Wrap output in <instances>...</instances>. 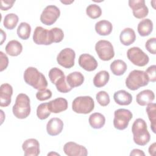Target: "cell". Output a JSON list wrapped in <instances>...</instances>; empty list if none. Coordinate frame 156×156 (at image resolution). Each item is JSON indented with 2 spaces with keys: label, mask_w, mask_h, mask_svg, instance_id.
I'll return each instance as SVG.
<instances>
[{
  "label": "cell",
  "mask_w": 156,
  "mask_h": 156,
  "mask_svg": "<svg viewBox=\"0 0 156 156\" xmlns=\"http://www.w3.org/2000/svg\"><path fill=\"white\" fill-rule=\"evenodd\" d=\"M25 82L38 90H42L48 87V81L43 73L35 67H28L24 73Z\"/></svg>",
  "instance_id": "6da1fadb"
},
{
  "label": "cell",
  "mask_w": 156,
  "mask_h": 156,
  "mask_svg": "<svg viewBox=\"0 0 156 156\" xmlns=\"http://www.w3.org/2000/svg\"><path fill=\"white\" fill-rule=\"evenodd\" d=\"M132 132L134 143L137 145L145 146L150 141L151 135L144 119L141 118L135 119L132 126Z\"/></svg>",
  "instance_id": "7a4b0ae2"
},
{
  "label": "cell",
  "mask_w": 156,
  "mask_h": 156,
  "mask_svg": "<svg viewBox=\"0 0 156 156\" xmlns=\"http://www.w3.org/2000/svg\"><path fill=\"white\" fill-rule=\"evenodd\" d=\"M13 115L18 119L26 118L30 113V104L29 96L24 93H20L16 98L13 106Z\"/></svg>",
  "instance_id": "3957f363"
},
{
  "label": "cell",
  "mask_w": 156,
  "mask_h": 156,
  "mask_svg": "<svg viewBox=\"0 0 156 156\" xmlns=\"http://www.w3.org/2000/svg\"><path fill=\"white\" fill-rule=\"evenodd\" d=\"M149 78L145 71L134 69L130 72L126 79V85L130 90H136L148 84Z\"/></svg>",
  "instance_id": "277c9868"
},
{
  "label": "cell",
  "mask_w": 156,
  "mask_h": 156,
  "mask_svg": "<svg viewBox=\"0 0 156 156\" xmlns=\"http://www.w3.org/2000/svg\"><path fill=\"white\" fill-rule=\"evenodd\" d=\"M94 108V100L89 96H78L72 102V109L77 113L88 114L91 112Z\"/></svg>",
  "instance_id": "5b68a950"
},
{
  "label": "cell",
  "mask_w": 156,
  "mask_h": 156,
  "mask_svg": "<svg viewBox=\"0 0 156 156\" xmlns=\"http://www.w3.org/2000/svg\"><path fill=\"white\" fill-rule=\"evenodd\" d=\"M132 113L126 108H119L114 112L113 126L118 130H122L126 129L129 121L132 118Z\"/></svg>",
  "instance_id": "8992f818"
},
{
  "label": "cell",
  "mask_w": 156,
  "mask_h": 156,
  "mask_svg": "<svg viewBox=\"0 0 156 156\" xmlns=\"http://www.w3.org/2000/svg\"><path fill=\"white\" fill-rule=\"evenodd\" d=\"M96 52L99 58L104 61L110 60L115 56L112 44L107 40H101L95 44Z\"/></svg>",
  "instance_id": "52a82bcc"
},
{
  "label": "cell",
  "mask_w": 156,
  "mask_h": 156,
  "mask_svg": "<svg viewBox=\"0 0 156 156\" xmlns=\"http://www.w3.org/2000/svg\"><path fill=\"white\" fill-rule=\"evenodd\" d=\"M128 59L135 65L144 66L149 61V56L138 47H132L127 51Z\"/></svg>",
  "instance_id": "ba28073f"
},
{
  "label": "cell",
  "mask_w": 156,
  "mask_h": 156,
  "mask_svg": "<svg viewBox=\"0 0 156 156\" xmlns=\"http://www.w3.org/2000/svg\"><path fill=\"white\" fill-rule=\"evenodd\" d=\"M33 41L38 45H50L54 43L51 30H47L41 26L35 27L33 34Z\"/></svg>",
  "instance_id": "9c48e42d"
},
{
  "label": "cell",
  "mask_w": 156,
  "mask_h": 156,
  "mask_svg": "<svg viewBox=\"0 0 156 156\" xmlns=\"http://www.w3.org/2000/svg\"><path fill=\"white\" fill-rule=\"evenodd\" d=\"M60 15V9L54 5H49L43 10L40 15L41 22L46 25H52Z\"/></svg>",
  "instance_id": "30bf717a"
},
{
  "label": "cell",
  "mask_w": 156,
  "mask_h": 156,
  "mask_svg": "<svg viewBox=\"0 0 156 156\" xmlns=\"http://www.w3.org/2000/svg\"><path fill=\"white\" fill-rule=\"evenodd\" d=\"M76 57L75 51L69 48L62 49L57 56V62L65 68H71L74 65Z\"/></svg>",
  "instance_id": "8fae6325"
},
{
  "label": "cell",
  "mask_w": 156,
  "mask_h": 156,
  "mask_svg": "<svg viewBox=\"0 0 156 156\" xmlns=\"http://www.w3.org/2000/svg\"><path fill=\"white\" fill-rule=\"evenodd\" d=\"M129 5L132 10L133 16L138 19L144 18L148 15L149 9L144 0H129Z\"/></svg>",
  "instance_id": "7c38bea8"
},
{
  "label": "cell",
  "mask_w": 156,
  "mask_h": 156,
  "mask_svg": "<svg viewBox=\"0 0 156 156\" xmlns=\"http://www.w3.org/2000/svg\"><path fill=\"white\" fill-rule=\"evenodd\" d=\"M63 151L68 156H86L88 155V151L86 147L73 141H69L65 144Z\"/></svg>",
  "instance_id": "4fadbf2b"
},
{
  "label": "cell",
  "mask_w": 156,
  "mask_h": 156,
  "mask_svg": "<svg viewBox=\"0 0 156 156\" xmlns=\"http://www.w3.org/2000/svg\"><path fill=\"white\" fill-rule=\"evenodd\" d=\"M22 148L25 156H37L40 154V143L37 139L29 138L24 141Z\"/></svg>",
  "instance_id": "5bb4252c"
},
{
  "label": "cell",
  "mask_w": 156,
  "mask_h": 156,
  "mask_svg": "<svg viewBox=\"0 0 156 156\" xmlns=\"http://www.w3.org/2000/svg\"><path fill=\"white\" fill-rule=\"evenodd\" d=\"M79 65L87 71H93L98 67V62L95 58L89 54H81L78 60Z\"/></svg>",
  "instance_id": "9a60e30c"
},
{
  "label": "cell",
  "mask_w": 156,
  "mask_h": 156,
  "mask_svg": "<svg viewBox=\"0 0 156 156\" xmlns=\"http://www.w3.org/2000/svg\"><path fill=\"white\" fill-rule=\"evenodd\" d=\"M13 94V88L9 83L1 84L0 87V106L7 107L11 103V97Z\"/></svg>",
  "instance_id": "2e32d148"
},
{
  "label": "cell",
  "mask_w": 156,
  "mask_h": 156,
  "mask_svg": "<svg viewBox=\"0 0 156 156\" xmlns=\"http://www.w3.org/2000/svg\"><path fill=\"white\" fill-rule=\"evenodd\" d=\"M63 128V122L58 118H51L46 124L47 133L51 136L60 134Z\"/></svg>",
  "instance_id": "e0dca14e"
},
{
  "label": "cell",
  "mask_w": 156,
  "mask_h": 156,
  "mask_svg": "<svg viewBox=\"0 0 156 156\" xmlns=\"http://www.w3.org/2000/svg\"><path fill=\"white\" fill-rule=\"evenodd\" d=\"M48 107L51 112L58 113L68 108V101L63 98H58L48 102Z\"/></svg>",
  "instance_id": "ac0fdd59"
},
{
  "label": "cell",
  "mask_w": 156,
  "mask_h": 156,
  "mask_svg": "<svg viewBox=\"0 0 156 156\" xmlns=\"http://www.w3.org/2000/svg\"><path fill=\"white\" fill-rule=\"evenodd\" d=\"M154 99V93L151 90H143L138 93L136 96V102L141 106H145L152 103Z\"/></svg>",
  "instance_id": "d6986e66"
},
{
  "label": "cell",
  "mask_w": 156,
  "mask_h": 156,
  "mask_svg": "<svg viewBox=\"0 0 156 156\" xmlns=\"http://www.w3.org/2000/svg\"><path fill=\"white\" fill-rule=\"evenodd\" d=\"M115 102L120 105H128L132 101V96L126 90H121L116 91L113 94Z\"/></svg>",
  "instance_id": "ffe728a7"
},
{
  "label": "cell",
  "mask_w": 156,
  "mask_h": 156,
  "mask_svg": "<svg viewBox=\"0 0 156 156\" xmlns=\"http://www.w3.org/2000/svg\"><path fill=\"white\" fill-rule=\"evenodd\" d=\"M136 39L135 32L133 29L127 27L123 29L120 34L119 40L121 43L124 46H129Z\"/></svg>",
  "instance_id": "44dd1931"
},
{
  "label": "cell",
  "mask_w": 156,
  "mask_h": 156,
  "mask_svg": "<svg viewBox=\"0 0 156 156\" xmlns=\"http://www.w3.org/2000/svg\"><path fill=\"white\" fill-rule=\"evenodd\" d=\"M153 30V23L151 20L146 18L142 20L138 24L137 30L141 37L149 35Z\"/></svg>",
  "instance_id": "7402d4cb"
},
{
  "label": "cell",
  "mask_w": 156,
  "mask_h": 156,
  "mask_svg": "<svg viewBox=\"0 0 156 156\" xmlns=\"http://www.w3.org/2000/svg\"><path fill=\"white\" fill-rule=\"evenodd\" d=\"M112 30L113 25L107 20H101L95 24V30L99 35H108L112 32Z\"/></svg>",
  "instance_id": "603a6c76"
},
{
  "label": "cell",
  "mask_w": 156,
  "mask_h": 156,
  "mask_svg": "<svg viewBox=\"0 0 156 156\" xmlns=\"http://www.w3.org/2000/svg\"><path fill=\"white\" fill-rule=\"evenodd\" d=\"M66 82L72 88L80 86L84 82V76L78 71H74L69 74L66 77Z\"/></svg>",
  "instance_id": "cb8c5ba5"
},
{
  "label": "cell",
  "mask_w": 156,
  "mask_h": 156,
  "mask_svg": "<svg viewBox=\"0 0 156 156\" xmlns=\"http://www.w3.org/2000/svg\"><path fill=\"white\" fill-rule=\"evenodd\" d=\"M5 52L10 56L15 57L19 55L23 51V46L17 40H12L9 41L5 48Z\"/></svg>",
  "instance_id": "d4e9b609"
},
{
  "label": "cell",
  "mask_w": 156,
  "mask_h": 156,
  "mask_svg": "<svg viewBox=\"0 0 156 156\" xmlns=\"http://www.w3.org/2000/svg\"><path fill=\"white\" fill-rule=\"evenodd\" d=\"M88 122L92 128L99 129L105 125V118L102 114L96 112L89 116Z\"/></svg>",
  "instance_id": "484cf974"
},
{
  "label": "cell",
  "mask_w": 156,
  "mask_h": 156,
  "mask_svg": "<svg viewBox=\"0 0 156 156\" xmlns=\"http://www.w3.org/2000/svg\"><path fill=\"white\" fill-rule=\"evenodd\" d=\"M109 79L110 74L107 71H100L94 76L93 79V84L98 88L102 87L108 83Z\"/></svg>",
  "instance_id": "4316f807"
},
{
  "label": "cell",
  "mask_w": 156,
  "mask_h": 156,
  "mask_svg": "<svg viewBox=\"0 0 156 156\" xmlns=\"http://www.w3.org/2000/svg\"><path fill=\"white\" fill-rule=\"evenodd\" d=\"M127 64L122 60H115L110 64V69L112 73L116 76L122 75L127 70Z\"/></svg>",
  "instance_id": "83f0119b"
},
{
  "label": "cell",
  "mask_w": 156,
  "mask_h": 156,
  "mask_svg": "<svg viewBox=\"0 0 156 156\" xmlns=\"http://www.w3.org/2000/svg\"><path fill=\"white\" fill-rule=\"evenodd\" d=\"M146 111L147 112L149 121H151V129L152 132L155 133L156 128V104L151 103L147 105Z\"/></svg>",
  "instance_id": "f1b7e54d"
},
{
  "label": "cell",
  "mask_w": 156,
  "mask_h": 156,
  "mask_svg": "<svg viewBox=\"0 0 156 156\" xmlns=\"http://www.w3.org/2000/svg\"><path fill=\"white\" fill-rule=\"evenodd\" d=\"M31 27L26 22L21 23L17 28V35L22 40H27L30 35Z\"/></svg>",
  "instance_id": "f546056e"
},
{
  "label": "cell",
  "mask_w": 156,
  "mask_h": 156,
  "mask_svg": "<svg viewBox=\"0 0 156 156\" xmlns=\"http://www.w3.org/2000/svg\"><path fill=\"white\" fill-rule=\"evenodd\" d=\"M18 20V16L15 13H8L4 17L3 25L6 29L9 30H12L16 27Z\"/></svg>",
  "instance_id": "4dcf8cb0"
},
{
  "label": "cell",
  "mask_w": 156,
  "mask_h": 156,
  "mask_svg": "<svg viewBox=\"0 0 156 156\" xmlns=\"http://www.w3.org/2000/svg\"><path fill=\"white\" fill-rule=\"evenodd\" d=\"M87 15L92 19L99 18L102 15L101 8L97 4H90L86 9Z\"/></svg>",
  "instance_id": "1f68e13d"
},
{
  "label": "cell",
  "mask_w": 156,
  "mask_h": 156,
  "mask_svg": "<svg viewBox=\"0 0 156 156\" xmlns=\"http://www.w3.org/2000/svg\"><path fill=\"white\" fill-rule=\"evenodd\" d=\"M51 111L48 107V102L40 104L37 108V117L41 120L48 118L51 115Z\"/></svg>",
  "instance_id": "d6a6232c"
},
{
  "label": "cell",
  "mask_w": 156,
  "mask_h": 156,
  "mask_svg": "<svg viewBox=\"0 0 156 156\" xmlns=\"http://www.w3.org/2000/svg\"><path fill=\"white\" fill-rule=\"evenodd\" d=\"M54 85H55L57 90L60 92V93H68L69 91H70L73 88L71 87H70L69 86V85L68 84L67 82H66V79L65 77V76H63L61 77H60L54 83Z\"/></svg>",
  "instance_id": "836d02e7"
},
{
  "label": "cell",
  "mask_w": 156,
  "mask_h": 156,
  "mask_svg": "<svg viewBox=\"0 0 156 156\" xmlns=\"http://www.w3.org/2000/svg\"><path fill=\"white\" fill-rule=\"evenodd\" d=\"M96 98L98 102L102 107L107 106L110 101L108 94L105 91H100L96 95Z\"/></svg>",
  "instance_id": "e575fe53"
},
{
  "label": "cell",
  "mask_w": 156,
  "mask_h": 156,
  "mask_svg": "<svg viewBox=\"0 0 156 156\" xmlns=\"http://www.w3.org/2000/svg\"><path fill=\"white\" fill-rule=\"evenodd\" d=\"M65 74L63 72L62 70H61L60 69H59L57 67H54L51 68L49 71V78L51 80V82L54 84L55 83V82L62 76H64Z\"/></svg>",
  "instance_id": "d590c367"
},
{
  "label": "cell",
  "mask_w": 156,
  "mask_h": 156,
  "mask_svg": "<svg viewBox=\"0 0 156 156\" xmlns=\"http://www.w3.org/2000/svg\"><path fill=\"white\" fill-rule=\"evenodd\" d=\"M54 43H59L62 41L64 37V33L62 29L58 27H54L51 29Z\"/></svg>",
  "instance_id": "8d00e7d4"
},
{
  "label": "cell",
  "mask_w": 156,
  "mask_h": 156,
  "mask_svg": "<svg viewBox=\"0 0 156 156\" xmlns=\"http://www.w3.org/2000/svg\"><path fill=\"white\" fill-rule=\"evenodd\" d=\"M52 93L49 89H44L42 90H38L36 93V98L40 101H43L50 99L52 97Z\"/></svg>",
  "instance_id": "74e56055"
},
{
  "label": "cell",
  "mask_w": 156,
  "mask_h": 156,
  "mask_svg": "<svg viewBox=\"0 0 156 156\" xmlns=\"http://www.w3.org/2000/svg\"><path fill=\"white\" fill-rule=\"evenodd\" d=\"M145 48L152 54L156 53V38L155 37L148 39L145 43Z\"/></svg>",
  "instance_id": "f35d334b"
},
{
  "label": "cell",
  "mask_w": 156,
  "mask_h": 156,
  "mask_svg": "<svg viewBox=\"0 0 156 156\" xmlns=\"http://www.w3.org/2000/svg\"><path fill=\"white\" fill-rule=\"evenodd\" d=\"M156 66L155 65L149 66L146 70L145 73H146L149 81L152 82H155L156 81V74H155Z\"/></svg>",
  "instance_id": "ab89813d"
},
{
  "label": "cell",
  "mask_w": 156,
  "mask_h": 156,
  "mask_svg": "<svg viewBox=\"0 0 156 156\" xmlns=\"http://www.w3.org/2000/svg\"><path fill=\"white\" fill-rule=\"evenodd\" d=\"M0 57H1L0 71H3L8 66L9 58L2 51H0Z\"/></svg>",
  "instance_id": "60d3db41"
},
{
  "label": "cell",
  "mask_w": 156,
  "mask_h": 156,
  "mask_svg": "<svg viewBox=\"0 0 156 156\" xmlns=\"http://www.w3.org/2000/svg\"><path fill=\"white\" fill-rule=\"evenodd\" d=\"M1 9L2 10H8L12 8L13 4L15 2V0H1Z\"/></svg>",
  "instance_id": "b9f144b4"
},
{
  "label": "cell",
  "mask_w": 156,
  "mask_h": 156,
  "mask_svg": "<svg viewBox=\"0 0 156 156\" xmlns=\"http://www.w3.org/2000/svg\"><path fill=\"white\" fill-rule=\"evenodd\" d=\"M130 156H132V155L144 156L145 154L142 150H140V149H134L131 151V152L130 154Z\"/></svg>",
  "instance_id": "7bdbcfd3"
},
{
  "label": "cell",
  "mask_w": 156,
  "mask_h": 156,
  "mask_svg": "<svg viewBox=\"0 0 156 156\" xmlns=\"http://www.w3.org/2000/svg\"><path fill=\"white\" fill-rule=\"evenodd\" d=\"M155 143H152L149 147V153L151 155H155Z\"/></svg>",
  "instance_id": "ee69618b"
},
{
  "label": "cell",
  "mask_w": 156,
  "mask_h": 156,
  "mask_svg": "<svg viewBox=\"0 0 156 156\" xmlns=\"http://www.w3.org/2000/svg\"><path fill=\"white\" fill-rule=\"evenodd\" d=\"M1 45L2 44L3 42L5 40L6 38V34L2 30V29H1Z\"/></svg>",
  "instance_id": "f6af8a7d"
},
{
  "label": "cell",
  "mask_w": 156,
  "mask_h": 156,
  "mask_svg": "<svg viewBox=\"0 0 156 156\" xmlns=\"http://www.w3.org/2000/svg\"><path fill=\"white\" fill-rule=\"evenodd\" d=\"M74 2V1H61V2L62 3H63V4H66V5H68V4H71V3H72V2Z\"/></svg>",
  "instance_id": "bcb514c9"
},
{
  "label": "cell",
  "mask_w": 156,
  "mask_h": 156,
  "mask_svg": "<svg viewBox=\"0 0 156 156\" xmlns=\"http://www.w3.org/2000/svg\"><path fill=\"white\" fill-rule=\"evenodd\" d=\"M51 154H56V155H59V154H56V153H53V152H51V153H49L48 155H51Z\"/></svg>",
  "instance_id": "7dc6e473"
}]
</instances>
